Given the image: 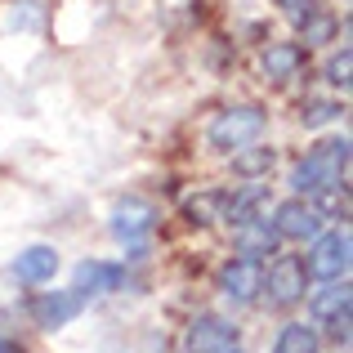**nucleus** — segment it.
<instances>
[{"mask_svg": "<svg viewBox=\"0 0 353 353\" xmlns=\"http://www.w3.org/2000/svg\"><path fill=\"white\" fill-rule=\"evenodd\" d=\"M345 170H349V139L340 134V139L318 143L313 152H304V161L291 170V188H295V197H318L327 188H340Z\"/></svg>", "mask_w": 353, "mask_h": 353, "instance_id": "1", "label": "nucleus"}, {"mask_svg": "<svg viewBox=\"0 0 353 353\" xmlns=\"http://www.w3.org/2000/svg\"><path fill=\"white\" fill-rule=\"evenodd\" d=\"M259 134H264V112H259L255 103L224 108V112L210 121V130H206V139H210L215 152H241V148H250Z\"/></svg>", "mask_w": 353, "mask_h": 353, "instance_id": "2", "label": "nucleus"}, {"mask_svg": "<svg viewBox=\"0 0 353 353\" xmlns=\"http://www.w3.org/2000/svg\"><path fill=\"white\" fill-rule=\"evenodd\" d=\"M304 286H309V268L300 255H277L268 268H259V291H264L268 309H291L304 300Z\"/></svg>", "mask_w": 353, "mask_h": 353, "instance_id": "3", "label": "nucleus"}, {"mask_svg": "<svg viewBox=\"0 0 353 353\" xmlns=\"http://www.w3.org/2000/svg\"><path fill=\"white\" fill-rule=\"evenodd\" d=\"M152 228H157V206H152V201H143V197H121L117 206H112V237L125 250L143 255Z\"/></svg>", "mask_w": 353, "mask_h": 353, "instance_id": "4", "label": "nucleus"}, {"mask_svg": "<svg viewBox=\"0 0 353 353\" xmlns=\"http://www.w3.org/2000/svg\"><path fill=\"white\" fill-rule=\"evenodd\" d=\"M349 250H353L349 228L318 233L313 237L309 259H304V268H309V277H318V282H340V277H349Z\"/></svg>", "mask_w": 353, "mask_h": 353, "instance_id": "5", "label": "nucleus"}, {"mask_svg": "<svg viewBox=\"0 0 353 353\" xmlns=\"http://www.w3.org/2000/svg\"><path fill=\"white\" fill-rule=\"evenodd\" d=\"M273 233L277 237H286V241H304V237H318L322 233V210L318 206H309L304 197H291V201H282V206L273 210Z\"/></svg>", "mask_w": 353, "mask_h": 353, "instance_id": "6", "label": "nucleus"}, {"mask_svg": "<svg viewBox=\"0 0 353 353\" xmlns=\"http://www.w3.org/2000/svg\"><path fill=\"white\" fill-rule=\"evenodd\" d=\"M237 349V327L215 313H201L192 318L188 340H183V353H233Z\"/></svg>", "mask_w": 353, "mask_h": 353, "instance_id": "7", "label": "nucleus"}, {"mask_svg": "<svg viewBox=\"0 0 353 353\" xmlns=\"http://www.w3.org/2000/svg\"><path fill=\"white\" fill-rule=\"evenodd\" d=\"M81 309H85V295L81 291H45V295L32 300V318H36V327H45V331H59V327H68V322H77Z\"/></svg>", "mask_w": 353, "mask_h": 353, "instance_id": "8", "label": "nucleus"}, {"mask_svg": "<svg viewBox=\"0 0 353 353\" xmlns=\"http://www.w3.org/2000/svg\"><path fill=\"white\" fill-rule=\"evenodd\" d=\"M259 259H246V255H237V259H228L224 268H219V291H224V300H233V304H250L259 295Z\"/></svg>", "mask_w": 353, "mask_h": 353, "instance_id": "9", "label": "nucleus"}, {"mask_svg": "<svg viewBox=\"0 0 353 353\" xmlns=\"http://www.w3.org/2000/svg\"><path fill=\"white\" fill-rule=\"evenodd\" d=\"M121 282H125V268L108 264V259H85V264H77V273H72V291H81L85 300H90V295L117 291Z\"/></svg>", "mask_w": 353, "mask_h": 353, "instance_id": "10", "label": "nucleus"}, {"mask_svg": "<svg viewBox=\"0 0 353 353\" xmlns=\"http://www.w3.org/2000/svg\"><path fill=\"white\" fill-rule=\"evenodd\" d=\"M54 273H59V250L54 246H27L23 255L14 259V277L27 282V286H45Z\"/></svg>", "mask_w": 353, "mask_h": 353, "instance_id": "11", "label": "nucleus"}, {"mask_svg": "<svg viewBox=\"0 0 353 353\" xmlns=\"http://www.w3.org/2000/svg\"><path fill=\"white\" fill-rule=\"evenodd\" d=\"M233 228H237V246H241V255H246V259L268 255V250H273V241H277L268 215H250V219H241V224H233Z\"/></svg>", "mask_w": 353, "mask_h": 353, "instance_id": "12", "label": "nucleus"}, {"mask_svg": "<svg viewBox=\"0 0 353 353\" xmlns=\"http://www.w3.org/2000/svg\"><path fill=\"white\" fill-rule=\"evenodd\" d=\"M318 349H322V336L309 322H286L273 340V353H318Z\"/></svg>", "mask_w": 353, "mask_h": 353, "instance_id": "13", "label": "nucleus"}, {"mask_svg": "<svg viewBox=\"0 0 353 353\" xmlns=\"http://www.w3.org/2000/svg\"><path fill=\"white\" fill-rule=\"evenodd\" d=\"M300 63H304L300 45L277 41V45H268V50H264V77H273V81H291L295 72H300Z\"/></svg>", "mask_w": 353, "mask_h": 353, "instance_id": "14", "label": "nucleus"}, {"mask_svg": "<svg viewBox=\"0 0 353 353\" xmlns=\"http://www.w3.org/2000/svg\"><path fill=\"white\" fill-rule=\"evenodd\" d=\"M349 304V282L340 277V282H327L318 295H313V318H331L336 309H345Z\"/></svg>", "mask_w": 353, "mask_h": 353, "instance_id": "15", "label": "nucleus"}, {"mask_svg": "<svg viewBox=\"0 0 353 353\" xmlns=\"http://www.w3.org/2000/svg\"><path fill=\"white\" fill-rule=\"evenodd\" d=\"M349 72H353V54H349V45H345V50H340L336 59L327 63V81H331L336 90H349Z\"/></svg>", "mask_w": 353, "mask_h": 353, "instance_id": "16", "label": "nucleus"}, {"mask_svg": "<svg viewBox=\"0 0 353 353\" xmlns=\"http://www.w3.org/2000/svg\"><path fill=\"white\" fill-rule=\"evenodd\" d=\"M241 152H246V148H241ZM268 165H273V152H268V148L237 157V170H241V174H268Z\"/></svg>", "mask_w": 353, "mask_h": 353, "instance_id": "17", "label": "nucleus"}, {"mask_svg": "<svg viewBox=\"0 0 353 353\" xmlns=\"http://www.w3.org/2000/svg\"><path fill=\"white\" fill-rule=\"evenodd\" d=\"M322 322L331 327V340H336V345H349V336H353V331H349V322H353V309H349V304H345V309H336L331 318H322Z\"/></svg>", "mask_w": 353, "mask_h": 353, "instance_id": "18", "label": "nucleus"}, {"mask_svg": "<svg viewBox=\"0 0 353 353\" xmlns=\"http://www.w3.org/2000/svg\"><path fill=\"white\" fill-rule=\"evenodd\" d=\"M336 117H340V108H336V103H309V108L300 112L304 125H327V121H336Z\"/></svg>", "mask_w": 353, "mask_h": 353, "instance_id": "19", "label": "nucleus"}, {"mask_svg": "<svg viewBox=\"0 0 353 353\" xmlns=\"http://www.w3.org/2000/svg\"><path fill=\"white\" fill-rule=\"evenodd\" d=\"M277 5H282V14L291 18L295 27H300V23H304L309 14H318V0H277Z\"/></svg>", "mask_w": 353, "mask_h": 353, "instance_id": "20", "label": "nucleus"}, {"mask_svg": "<svg viewBox=\"0 0 353 353\" xmlns=\"http://www.w3.org/2000/svg\"><path fill=\"white\" fill-rule=\"evenodd\" d=\"M0 353H23V349H18L14 340H0Z\"/></svg>", "mask_w": 353, "mask_h": 353, "instance_id": "21", "label": "nucleus"}, {"mask_svg": "<svg viewBox=\"0 0 353 353\" xmlns=\"http://www.w3.org/2000/svg\"><path fill=\"white\" fill-rule=\"evenodd\" d=\"M233 353H237V349H233Z\"/></svg>", "mask_w": 353, "mask_h": 353, "instance_id": "22", "label": "nucleus"}]
</instances>
